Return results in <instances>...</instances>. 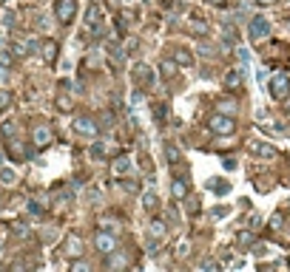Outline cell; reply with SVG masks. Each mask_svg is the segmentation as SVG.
<instances>
[{"instance_id": "cell-1", "label": "cell", "mask_w": 290, "mask_h": 272, "mask_svg": "<svg viewBox=\"0 0 290 272\" xmlns=\"http://www.w3.org/2000/svg\"><path fill=\"white\" fill-rule=\"evenodd\" d=\"M267 91L273 99H287L290 97V77L287 74H273L267 79Z\"/></svg>"}, {"instance_id": "cell-2", "label": "cell", "mask_w": 290, "mask_h": 272, "mask_svg": "<svg viewBox=\"0 0 290 272\" xmlns=\"http://www.w3.org/2000/svg\"><path fill=\"white\" fill-rule=\"evenodd\" d=\"M208 128H211L213 133H219V136H228V133L236 131V119L230 114H213L211 122H208Z\"/></svg>"}, {"instance_id": "cell-3", "label": "cell", "mask_w": 290, "mask_h": 272, "mask_svg": "<svg viewBox=\"0 0 290 272\" xmlns=\"http://www.w3.org/2000/svg\"><path fill=\"white\" fill-rule=\"evenodd\" d=\"M86 28L94 37L103 34V9H100V3H91L86 9Z\"/></svg>"}, {"instance_id": "cell-4", "label": "cell", "mask_w": 290, "mask_h": 272, "mask_svg": "<svg viewBox=\"0 0 290 272\" xmlns=\"http://www.w3.org/2000/svg\"><path fill=\"white\" fill-rule=\"evenodd\" d=\"M74 133H77V136H86V139H97V136H100V125H97L91 116H77V119H74Z\"/></svg>"}, {"instance_id": "cell-5", "label": "cell", "mask_w": 290, "mask_h": 272, "mask_svg": "<svg viewBox=\"0 0 290 272\" xmlns=\"http://www.w3.org/2000/svg\"><path fill=\"white\" fill-rule=\"evenodd\" d=\"M52 142H54V131L49 125H37L35 131H32V148L35 150H46Z\"/></svg>"}, {"instance_id": "cell-6", "label": "cell", "mask_w": 290, "mask_h": 272, "mask_svg": "<svg viewBox=\"0 0 290 272\" xmlns=\"http://www.w3.org/2000/svg\"><path fill=\"white\" fill-rule=\"evenodd\" d=\"M74 14H77V3L74 0H57L54 3V17L60 20L63 26H69L71 20H74Z\"/></svg>"}, {"instance_id": "cell-7", "label": "cell", "mask_w": 290, "mask_h": 272, "mask_svg": "<svg viewBox=\"0 0 290 272\" xmlns=\"http://www.w3.org/2000/svg\"><path fill=\"white\" fill-rule=\"evenodd\" d=\"M247 34H250L253 43L264 40V37L270 34V23H267V17H250V23H247Z\"/></svg>"}, {"instance_id": "cell-8", "label": "cell", "mask_w": 290, "mask_h": 272, "mask_svg": "<svg viewBox=\"0 0 290 272\" xmlns=\"http://www.w3.org/2000/svg\"><path fill=\"white\" fill-rule=\"evenodd\" d=\"M94 247H97V253L108 255V253H114V250H117V238L111 236V230H103V233H97Z\"/></svg>"}, {"instance_id": "cell-9", "label": "cell", "mask_w": 290, "mask_h": 272, "mask_svg": "<svg viewBox=\"0 0 290 272\" xmlns=\"http://www.w3.org/2000/svg\"><path fill=\"white\" fill-rule=\"evenodd\" d=\"M245 71H247L245 62H242L236 71H230L228 77H225V88H228V91H233V88H242V82H245Z\"/></svg>"}, {"instance_id": "cell-10", "label": "cell", "mask_w": 290, "mask_h": 272, "mask_svg": "<svg viewBox=\"0 0 290 272\" xmlns=\"http://www.w3.org/2000/svg\"><path fill=\"white\" fill-rule=\"evenodd\" d=\"M250 150H253V156L264 159V162H273V159H279V150L270 148V145H264V142H256V145H253Z\"/></svg>"}, {"instance_id": "cell-11", "label": "cell", "mask_w": 290, "mask_h": 272, "mask_svg": "<svg viewBox=\"0 0 290 272\" xmlns=\"http://www.w3.org/2000/svg\"><path fill=\"white\" fill-rule=\"evenodd\" d=\"M63 253L69 255V258H80V255H83V241H80L77 236H69L66 244H63Z\"/></svg>"}, {"instance_id": "cell-12", "label": "cell", "mask_w": 290, "mask_h": 272, "mask_svg": "<svg viewBox=\"0 0 290 272\" xmlns=\"http://www.w3.org/2000/svg\"><path fill=\"white\" fill-rule=\"evenodd\" d=\"M134 79H137V82H145V85H151V82H154V68H151V65H145V62H140V65H137V68H134Z\"/></svg>"}, {"instance_id": "cell-13", "label": "cell", "mask_w": 290, "mask_h": 272, "mask_svg": "<svg viewBox=\"0 0 290 272\" xmlns=\"http://www.w3.org/2000/svg\"><path fill=\"white\" fill-rule=\"evenodd\" d=\"M6 150L12 153L15 162H23V159H26V150H23V145L18 142V136H9V139H6Z\"/></svg>"}, {"instance_id": "cell-14", "label": "cell", "mask_w": 290, "mask_h": 272, "mask_svg": "<svg viewBox=\"0 0 290 272\" xmlns=\"http://www.w3.org/2000/svg\"><path fill=\"white\" fill-rule=\"evenodd\" d=\"M128 170H131V159H128V156H117V159H114V165H111V173H114L117 179H120V176H125Z\"/></svg>"}, {"instance_id": "cell-15", "label": "cell", "mask_w": 290, "mask_h": 272, "mask_svg": "<svg viewBox=\"0 0 290 272\" xmlns=\"http://www.w3.org/2000/svg\"><path fill=\"white\" fill-rule=\"evenodd\" d=\"M40 54H43L46 62H54V57H57V43H54V40H46V43H40Z\"/></svg>"}, {"instance_id": "cell-16", "label": "cell", "mask_w": 290, "mask_h": 272, "mask_svg": "<svg viewBox=\"0 0 290 272\" xmlns=\"http://www.w3.org/2000/svg\"><path fill=\"white\" fill-rule=\"evenodd\" d=\"M18 182V173L12 170L9 165H0V185H6V187H12Z\"/></svg>"}, {"instance_id": "cell-17", "label": "cell", "mask_w": 290, "mask_h": 272, "mask_svg": "<svg viewBox=\"0 0 290 272\" xmlns=\"http://www.w3.org/2000/svg\"><path fill=\"white\" fill-rule=\"evenodd\" d=\"M171 196H174V199H185V196H188V185H185L182 179H174V182H171Z\"/></svg>"}, {"instance_id": "cell-18", "label": "cell", "mask_w": 290, "mask_h": 272, "mask_svg": "<svg viewBox=\"0 0 290 272\" xmlns=\"http://www.w3.org/2000/svg\"><path fill=\"white\" fill-rule=\"evenodd\" d=\"M12 60H15V54H12V48H3V51H0V77L6 74V68L12 65Z\"/></svg>"}, {"instance_id": "cell-19", "label": "cell", "mask_w": 290, "mask_h": 272, "mask_svg": "<svg viewBox=\"0 0 290 272\" xmlns=\"http://www.w3.org/2000/svg\"><path fill=\"white\" fill-rule=\"evenodd\" d=\"M174 62H179V65H193V54L185 51V48H179V51L174 54Z\"/></svg>"}, {"instance_id": "cell-20", "label": "cell", "mask_w": 290, "mask_h": 272, "mask_svg": "<svg viewBox=\"0 0 290 272\" xmlns=\"http://www.w3.org/2000/svg\"><path fill=\"white\" fill-rule=\"evenodd\" d=\"M191 34H199V37H205L208 34V31H211V28H208V23H202V20H191Z\"/></svg>"}, {"instance_id": "cell-21", "label": "cell", "mask_w": 290, "mask_h": 272, "mask_svg": "<svg viewBox=\"0 0 290 272\" xmlns=\"http://www.w3.org/2000/svg\"><path fill=\"white\" fill-rule=\"evenodd\" d=\"M208 190H213V193H219V196H225L230 190V185H225L222 179H211V185H208Z\"/></svg>"}, {"instance_id": "cell-22", "label": "cell", "mask_w": 290, "mask_h": 272, "mask_svg": "<svg viewBox=\"0 0 290 272\" xmlns=\"http://www.w3.org/2000/svg\"><path fill=\"white\" fill-rule=\"evenodd\" d=\"M148 233H151V238H162L165 236V224H162V221H151Z\"/></svg>"}, {"instance_id": "cell-23", "label": "cell", "mask_w": 290, "mask_h": 272, "mask_svg": "<svg viewBox=\"0 0 290 272\" xmlns=\"http://www.w3.org/2000/svg\"><path fill=\"white\" fill-rule=\"evenodd\" d=\"M12 54H15V57H26V54H32L29 51V40L26 43H12Z\"/></svg>"}, {"instance_id": "cell-24", "label": "cell", "mask_w": 290, "mask_h": 272, "mask_svg": "<svg viewBox=\"0 0 290 272\" xmlns=\"http://www.w3.org/2000/svg\"><path fill=\"white\" fill-rule=\"evenodd\" d=\"M125 255H117V250L114 253H108V267H125Z\"/></svg>"}, {"instance_id": "cell-25", "label": "cell", "mask_w": 290, "mask_h": 272, "mask_svg": "<svg viewBox=\"0 0 290 272\" xmlns=\"http://www.w3.org/2000/svg\"><path fill=\"white\" fill-rule=\"evenodd\" d=\"M88 153H91V156H94V159H103V156H106V145H103V142H94Z\"/></svg>"}, {"instance_id": "cell-26", "label": "cell", "mask_w": 290, "mask_h": 272, "mask_svg": "<svg viewBox=\"0 0 290 272\" xmlns=\"http://www.w3.org/2000/svg\"><path fill=\"white\" fill-rule=\"evenodd\" d=\"M174 74H176V62L165 60V62H162V77H174Z\"/></svg>"}, {"instance_id": "cell-27", "label": "cell", "mask_w": 290, "mask_h": 272, "mask_svg": "<svg viewBox=\"0 0 290 272\" xmlns=\"http://www.w3.org/2000/svg\"><path fill=\"white\" fill-rule=\"evenodd\" d=\"M142 207H145V210H154V207H157V196L145 193V196H142Z\"/></svg>"}, {"instance_id": "cell-28", "label": "cell", "mask_w": 290, "mask_h": 272, "mask_svg": "<svg viewBox=\"0 0 290 272\" xmlns=\"http://www.w3.org/2000/svg\"><path fill=\"white\" fill-rule=\"evenodd\" d=\"M165 156H168V162H179V150L174 145H165Z\"/></svg>"}, {"instance_id": "cell-29", "label": "cell", "mask_w": 290, "mask_h": 272, "mask_svg": "<svg viewBox=\"0 0 290 272\" xmlns=\"http://www.w3.org/2000/svg\"><path fill=\"white\" fill-rule=\"evenodd\" d=\"M216 111H222V114H233V111H236V102H219Z\"/></svg>"}, {"instance_id": "cell-30", "label": "cell", "mask_w": 290, "mask_h": 272, "mask_svg": "<svg viewBox=\"0 0 290 272\" xmlns=\"http://www.w3.org/2000/svg\"><path fill=\"white\" fill-rule=\"evenodd\" d=\"M9 102H12V94H9V91H0V111H6Z\"/></svg>"}, {"instance_id": "cell-31", "label": "cell", "mask_w": 290, "mask_h": 272, "mask_svg": "<svg viewBox=\"0 0 290 272\" xmlns=\"http://www.w3.org/2000/svg\"><path fill=\"white\" fill-rule=\"evenodd\" d=\"M123 187L128 190V193H137L140 187H137V182H131V179H123Z\"/></svg>"}, {"instance_id": "cell-32", "label": "cell", "mask_w": 290, "mask_h": 272, "mask_svg": "<svg viewBox=\"0 0 290 272\" xmlns=\"http://www.w3.org/2000/svg\"><path fill=\"white\" fill-rule=\"evenodd\" d=\"M250 241H253L250 233H239V236H236V244H250Z\"/></svg>"}, {"instance_id": "cell-33", "label": "cell", "mask_w": 290, "mask_h": 272, "mask_svg": "<svg viewBox=\"0 0 290 272\" xmlns=\"http://www.w3.org/2000/svg\"><path fill=\"white\" fill-rule=\"evenodd\" d=\"M202 270H219V264L213 261V258H205V261H202Z\"/></svg>"}, {"instance_id": "cell-34", "label": "cell", "mask_w": 290, "mask_h": 272, "mask_svg": "<svg viewBox=\"0 0 290 272\" xmlns=\"http://www.w3.org/2000/svg\"><path fill=\"white\" fill-rule=\"evenodd\" d=\"M29 213H35V216H43V207L37 202H29Z\"/></svg>"}, {"instance_id": "cell-35", "label": "cell", "mask_w": 290, "mask_h": 272, "mask_svg": "<svg viewBox=\"0 0 290 272\" xmlns=\"http://www.w3.org/2000/svg\"><path fill=\"white\" fill-rule=\"evenodd\" d=\"M74 272H88V264L86 261H74V267H71Z\"/></svg>"}, {"instance_id": "cell-36", "label": "cell", "mask_w": 290, "mask_h": 272, "mask_svg": "<svg viewBox=\"0 0 290 272\" xmlns=\"http://www.w3.org/2000/svg\"><path fill=\"white\" fill-rule=\"evenodd\" d=\"M281 224H284L281 216H273V219H270V230H281Z\"/></svg>"}, {"instance_id": "cell-37", "label": "cell", "mask_w": 290, "mask_h": 272, "mask_svg": "<svg viewBox=\"0 0 290 272\" xmlns=\"http://www.w3.org/2000/svg\"><path fill=\"white\" fill-rule=\"evenodd\" d=\"M57 108H60V111H69V108H71V102H69L66 97H60V99H57Z\"/></svg>"}, {"instance_id": "cell-38", "label": "cell", "mask_w": 290, "mask_h": 272, "mask_svg": "<svg viewBox=\"0 0 290 272\" xmlns=\"http://www.w3.org/2000/svg\"><path fill=\"white\" fill-rule=\"evenodd\" d=\"M15 20H18V17H15V11H9V14H6V26H9V28H15V26H18Z\"/></svg>"}, {"instance_id": "cell-39", "label": "cell", "mask_w": 290, "mask_h": 272, "mask_svg": "<svg viewBox=\"0 0 290 272\" xmlns=\"http://www.w3.org/2000/svg\"><path fill=\"white\" fill-rule=\"evenodd\" d=\"M15 233H18V236H26L29 230H26V224H15Z\"/></svg>"}, {"instance_id": "cell-40", "label": "cell", "mask_w": 290, "mask_h": 272, "mask_svg": "<svg viewBox=\"0 0 290 272\" xmlns=\"http://www.w3.org/2000/svg\"><path fill=\"white\" fill-rule=\"evenodd\" d=\"M264 250H267L264 244H253V253H256V255H264Z\"/></svg>"}, {"instance_id": "cell-41", "label": "cell", "mask_w": 290, "mask_h": 272, "mask_svg": "<svg viewBox=\"0 0 290 272\" xmlns=\"http://www.w3.org/2000/svg\"><path fill=\"white\" fill-rule=\"evenodd\" d=\"M256 3H262V6H273L276 0H256Z\"/></svg>"}, {"instance_id": "cell-42", "label": "cell", "mask_w": 290, "mask_h": 272, "mask_svg": "<svg viewBox=\"0 0 290 272\" xmlns=\"http://www.w3.org/2000/svg\"><path fill=\"white\" fill-rule=\"evenodd\" d=\"M208 3H213V6H222V3H225V0H208Z\"/></svg>"}]
</instances>
